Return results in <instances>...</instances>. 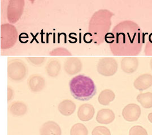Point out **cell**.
Wrapping results in <instances>:
<instances>
[{
    "label": "cell",
    "mask_w": 152,
    "mask_h": 135,
    "mask_svg": "<svg viewBox=\"0 0 152 135\" xmlns=\"http://www.w3.org/2000/svg\"><path fill=\"white\" fill-rule=\"evenodd\" d=\"M14 96V91L10 87H8V90H7V98H8V101L12 100Z\"/></svg>",
    "instance_id": "4316f807"
},
{
    "label": "cell",
    "mask_w": 152,
    "mask_h": 135,
    "mask_svg": "<svg viewBox=\"0 0 152 135\" xmlns=\"http://www.w3.org/2000/svg\"><path fill=\"white\" fill-rule=\"evenodd\" d=\"M83 67L81 60L77 57L68 58L64 61V70L69 75H75L79 73Z\"/></svg>",
    "instance_id": "9c48e42d"
},
{
    "label": "cell",
    "mask_w": 152,
    "mask_h": 135,
    "mask_svg": "<svg viewBox=\"0 0 152 135\" xmlns=\"http://www.w3.org/2000/svg\"><path fill=\"white\" fill-rule=\"evenodd\" d=\"M70 135H88V130L83 123L75 124L71 129Z\"/></svg>",
    "instance_id": "44dd1931"
},
{
    "label": "cell",
    "mask_w": 152,
    "mask_h": 135,
    "mask_svg": "<svg viewBox=\"0 0 152 135\" xmlns=\"http://www.w3.org/2000/svg\"><path fill=\"white\" fill-rule=\"evenodd\" d=\"M117 60L112 57H104L99 59L97 64V71L105 77L114 76L118 70Z\"/></svg>",
    "instance_id": "52a82bcc"
},
{
    "label": "cell",
    "mask_w": 152,
    "mask_h": 135,
    "mask_svg": "<svg viewBox=\"0 0 152 135\" xmlns=\"http://www.w3.org/2000/svg\"><path fill=\"white\" fill-rule=\"evenodd\" d=\"M27 83L29 89L34 92H40L45 86L44 78L38 74H34L29 77Z\"/></svg>",
    "instance_id": "8fae6325"
},
{
    "label": "cell",
    "mask_w": 152,
    "mask_h": 135,
    "mask_svg": "<svg viewBox=\"0 0 152 135\" xmlns=\"http://www.w3.org/2000/svg\"><path fill=\"white\" fill-rule=\"evenodd\" d=\"M92 135H111L110 129L105 126H97L92 132Z\"/></svg>",
    "instance_id": "603a6c76"
},
{
    "label": "cell",
    "mask_w": 152,
    "mask_h": 135,
    "mask_svg": "<svg viewBox=\"0 0 152 135\" xmlns=\"http://www.w3.org/2000/svg\"><path fill=\"white\" fill-rule=\"evenodd\" d=\"M95 114L94 106L89 104H84L78 109L77 117L83 122H87L91 120Z\"/></svg>",
    "instance_id": "7c38bea8"
},
{
    "label": "cell",
    "mask_w": 152,
    "mask_h": 135,
    "mask_svg": "<svg viewBox=\"0 0 152 135\" xmlns=\"http://www.w3.org/2000/svg\"><path fill=\"white\" fill-rule=\"evenodd\" d=\"M152 86V75L151 74H143L138 77L134 82V88L139 91H144Z\"/></svg>",
    "instance_id": "5bb4252c"
},
{
    "label": "cell",
    "mask_w": 152,
    "mask_h": 135,
    "mask_svg": "<svg viewBox=\"0 0 152 135\" xmlns=\"http://www.w3.org/2000/svg\"><path fill=\"white\" fill-rule=\"evenodd\" d=\"M50 56H71V53L64 47H57L49 53Z\"/></svg>",
    "instance_id": "7402d4cb"
},
{
    "label": "cell",
    "mask_w": 152,
    "mask_h": 135,
    "mask_svg": "<svg viewBox=\"0 0 152 135\" xmlns=\"http://www.w3.org/2000/svg\"><path fill=\"white\" fill-rule=\"evenodd\" d=\"M18 40V32L12 24H2L0 27V47L2 50L9 49Z\"/></svg>",
    "instance_id": "277c9868"
},
{
    "label": "cell",
    "mask_w": 152,
    "mask_h": 135,
    "mask_svg": "<svg viewBox=\"0 0 152 135\" xmlns=\"http://www.w3.org/2000/svg\"><path fill=\"white\" fill-rule=\"evenodd\" d=\"M129 135H148L146 129L141 126H134L129 131Z\"/></svg>",
    "instance_id": "cb8c5ba5"
},
{
    "label": "cell",
    "mask_w": 152,
    "mask_h": 135,
    "mask_svg": "<svg viewBox=\"0 0 152 135\" xmlns=\"http://www.w3.org/2000/svg\"><path fill=\"white\" fill-rule=\"evenodd\" d=\"M136 100L145 109H150L152 108V93L151 92L138 95Z\"/></svg>",
    "instance_id": "ffe728a7"
},
{
    "label": "cell",
    "mask_w": 152,
    "mask_h": 135,
    "mask_svg": "<svg viewBox=\"0 0 152 135\" xmlns=\"http://www.w3.org/2000/svg\"><path fill=\"white\" fill-rule=\"evenodd\" d=\"M144 53L146 56H152V33L149 36V41L146 43Z\"/></svg>",
    "instance_id": "484cf974"
},
{
    "label": "cell",
    "mask_w": 152,
    "mask_h": 135,
    "mask_svg": "<svg viewBox=\"0 0 152 135\" xmlns=\"http://www.w3.org/2000/svg\"><path fill=\"white\" fill-rule=\"evenodd\" d=\"M24 4V0H9L7 8V18L10 23H16L21 18Z\"/></svg>",
    "instance_id": "8992f818"
},
{
    "label": "cell",
    "mask_w": 152,
    "mask_h": 135,
    "mask_svg": "<svg viewBox=\"0 0 152 135\" xmlns=\"http://www.w3.org/2000/svg\"><path fill=\"white\" fill-rule=\"evenodd\" d=\"M61 69V65L58 60L50 59L46 65L45 70L48 76L51 77L58 76Z\"/></svg>",
    "instance_id": "e0dca14e"
},
{
    "label": "cell",
    "mask_w": 152,
    "mask_h": 135,
    "mask_svg": "<svg viewBox=\"0 0 152 135\" xmlns=\"http://www.w3.org/2000/svg\"><path fill=\"white\" fill-rule=\"evenodd\" d=\"M71 93L76 100L88 101L96 94V87L94 81L88 76L78 75L69 83Z\"/></svg>",
    "instance_id": "3957f363"
},
{
    "label": "cell",
    "mask_w": 152,
    "mask_h": 135,
    "mask_svg": "<svg viewBox=\"0 0 152 135\" xmlns=\"http://www.w3.org/2000/svg\"><path fill=\"white\" fill-rule=\"evenodd\" d=\"M139 65V59L135 56H126L122 59L121 69L127 74H132L137 69Z\"/></svg>",
    "instance_id": "30bf717a"
},
{
    "label": "cell",
    "mask_w": 152,
    "mask_h": 135,
    "mask_svg": "<svg viewBox=\"0 0 152 135\" xmlns=\"http://www.w3.org/2000/svg\"><path fill=\"white\" fill-rule=\"evenodd\" d=\"M141 114L140 106L136 104H129L124 106L122 110V116L124 120L129 122L137 121Z\"/></svg>",
    "instance_id": "ba28073f"
},
{
    "label": "cell",
    "mask_w": 152,
    "mask_h": 135,
    "mask_svg": "<svg viewBox=\"0 0 152 135\" xmlns=\"http://www.w3.org/2000/svg\"><path fill=\"white\" fill-rule=\"evenodd\" d=\"M76 104L70 100H64L59 104V112L64 116H70L76 110Z\"/></svg>",
    "instance_id": "2e32d148"
},
{
    "label": "cell",
    "mask_w": 152,
    "mask_h": 135,
    "mask_svg": "<svg viewBox=\"0 0 152 135\" xmlns=\"http://www.w3.org/2000/svg\"><path fill=\"white\" fill-rule=\"evenodd\" d=\"M112 12L106 9H101L95 12L89 23L88 33L91 41L99 45L105 41L106 37L110 29Z\"/></svg>",
    "instance_id": "7a4b0ae2"
},
{
    "label": "cell",
    "mask_w": 152,
    "mask_h": 135,
    "mask_svg": "<svg viewBox=\"0 0 152 135\" xmlns=\"http://www.w3.org/2000/svg\"><path fill=\"white\" fill-rule=\"evenodd\" d=\"M29 1L31 2V3H32V4H34V2H35V0H29Z\"/></svg>",
    "instance_id": "f546056e"
},
{
    "label": "cell",
    "mask_w": 152,
    "mask_h": 135,
    "mask_svg": "<svg viewBox=\"0 0 152 135\" xmlns=\"http://www.w3.org/2000/svg\"><path fill=\"white\" fill-rule=\"evenodd\" d=\"M27 74V67L23 61L19 59H12L9 61L7 74L14 81H21Z\"/></svg>",
    "instance_id": "5b68a950"
},
{
    "label": "cell",
    "mask_w": 152,
    "mask_h": 135,
    "mask_svg": "<svg viewBox=\"0 0 152 135\" xmlns=\"http://www.w3.org/2000/svg\"><path fill=\"white\" fill-rule=\"evenodd\" d=\"M115 95L110 89H106L102 91L99 95L98 101L99 104L102 105L106 106L115 99Z\"/></svg>",
    "instance_id": "ac0fdd59"
},
{
    "label": "cell",
    "mask_w": 152,
    "mask_h": 135,
    "mask_svg": "<svg viewBox=\"0 0 152 135\" xmlns=\"http://www.w3.org/2000/svg\"><path fill=\"white\" fill-rule=\"evenodd\" d=\"M46 60L45 57H27V60L30 64L34 66H41Z\"/></svg>",
    "instance_id": "d4e9b609"
},
{
    "label": "cell",
    "mask_w": 152,
    "mask_h": 135,
    "mask_svg": "<svg viewBox=\"0 0 152 135\" xmlns=\"http://www.w3.org/2000/svg\"><path fill=\"white\" fill-rule=\"evenodd\" d=\"M115 118V115L110 109H102L96 116V121L102 124H108L112 123Z\"/></svg>",
    "instance_id": "9a60e30c"
},
{
    "label": "cell",
    "mask_w": 152,
    "mask_h": 135,
    "mask_svg": "<svg viewBox=\"0 0 152 135\" xmlns=\"http://www.w3.org/2000/svg\"><path fill=\"white\" fill-rule=\"evenodd\" d=\"M150 66H151V68L152 70V58L151 60H150Z\"/></svg>",
    "instance_id": "f1b7e54d"
},
{
    "label": "cell",
    "mask_w": 152,
    "mask_h": 135,
    "mask_svg": "<svg viewBox=\"0 0 152 135\" xmlns=\"http://www.w3.org/2000/svg\"><path fill=\"white\" fill-rule=\"evenodd\" d=\"M110 48L115 56L138 55L144 44V35L138 24L131 20L118 24L112 31Z\"/></svg>",
    "instance_id": "6da1fadb"
},
{
    "label": "cell",
    "mask_w": 152,
    "mask_h": 135,
    "mask_svg": "<svg viewBox=\"0 0 152 135\" xmlns=\"http://www.w3.org/2000/svg\"><path fill=\"white\" fill-rule=\"evenodd\" d=\"M40 135H62V130L58 124L54 121H48L41 126Z\"/></svg>",
    "instance_id": "4fadbf2b"
},
{
    "label": "cell",
    "mask_w": 152,
    "mask_h": 135,
    "mask_svg": "<svg viewBox=\"0 0 152 135\" xmlns=\"http://www.w3.org/2000/svg\"><path fill=\"white\" fill-rule=\"evenodd\" d=\"M148 119L149 121L152 123V113H150L148 114Z\"/></svg>",
    "instance_id": "83f0119b"
},
{
    "label": "cell",
    "mask_w": 152,
    "mask_h": 135,
    "mask_svg": "<svg viewBox=\"0 0 152 135\" xmlns=\"http://www.w3.org/2000/svg\"><path fill=\"white\" fill-rule=\"evenodd\" d=\"M10 112L15 116H22L27 112V106L22 101H15L12 104L9 108Z\"/></svg>",
    "instance_id": "d6986e66"
}]
</instances>
